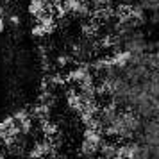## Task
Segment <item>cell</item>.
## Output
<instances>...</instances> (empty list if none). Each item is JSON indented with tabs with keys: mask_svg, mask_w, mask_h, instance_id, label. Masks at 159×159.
Listing matches in <instances>:
<instances>
[{
	"mask_svg": "<svg viewBox=\"0 0 159 159\" xmlns=\"http://www.w3.org/2000/svg\"><path fill=\"white\" fill-rule=\"evenodd\" d=\"M116 148H118L116 145L102 141L100 148H98V154L102 156V159H115V156H116Z\"/></svg>",
	"mask_w": 159,
	"mask_h": 159,
	"instance_id": "obj_2",
	"label": "cell"
},
{
	"mask_svg": "<svg viewBox=\"0 0 159 159\" xmlns=\"http://www.w3.org/2000/svg\"><path fill=\"white\" fill-rule=\"evenodd\" d=\"M52 148H54V145H52L48 139L38 141V143H34V147L29 150V159H45L52 152Z\"/></svg>",
	"mask_w": 159,
	"mask_h": 159,
	"instance_id": "obj_1",
	"label": "cell"
}]
</instances>
